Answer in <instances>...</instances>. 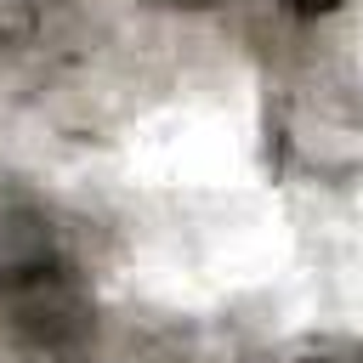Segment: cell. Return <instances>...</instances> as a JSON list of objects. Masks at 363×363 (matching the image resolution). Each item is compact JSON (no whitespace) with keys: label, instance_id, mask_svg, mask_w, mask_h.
<instances>
[{"label":"cell","instance_id":"1","mask_svg":"<svg viewBox=\"0 0 363 363\" xmlns=\"http://www.w3.org/2000/svg\"><path fill=\"white\" fill-rule=\"evenodd\" d=\"M0 295L11 306V318L45 340L57 335H74L85 323V295L68 272V261L51 250L45 233L34 238H6L0 250Z\"/></svg>","mask_w":363,"mask_h":363},{"label":"cell","instance_id":"2","mask_svg":"<svg viewBox=\"0 0 363 363\" xmlns=\"http://www.w3.org/2000/svg\"><path fill=\"white\" fill-rule=\"evenodd\" d=\"M267 363H363V340H352V335H301V340L278 346Z\"/></svg>","mask_w":363,"mask_h":363},{"label":"cell","instance_id":"3","mask_svg":"<svg viewBox=\"0 0 363 363\" xmlns=\"http://www.w3.org/2000/svg\"><path fill=\"white\" fill-rule=\"evenodd\" d=\"M335 6H346V0H289V11H301V17H323Z\"/></svg>","mask_w":363,"mask_h":363},{"label":"cell","instance_id":"4","mask_svg":"<svg viewBox=\"0 0 363 363\" xmlns=\"http://www.w3.org/2000/svg\"><path fill=\"white\" fill-rule=\"evenodd\" d=\"M164 6H193L199 11V6H216V0H164Z\"/></svg>","mask_w":363,"mask_h":363}]
</instances>
